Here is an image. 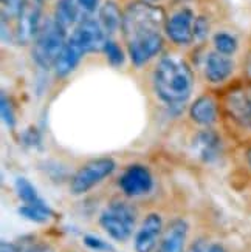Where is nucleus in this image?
Wrapping results in <instances>:
<instances>
[{"label": "nucleus", "instance_id": "10", "mask_svg": "<svg viewBox=\"0 0 251 252\" xmlns=\"http://www.w3.org/2000/svg\"><path fill=\"white\" fill-rule=\"evenodd\" d=\"M163 235V220L158 214H149L134 238L135 252H154Z\"/></svg>", "mask_w": 251, "mask_h": 252}, {"label": "nucleus", "instance_id": "16", "mask_svg": "<svg viewBox=\"0 0 251 252\" xmlns=\"http://www.w3.org/2000/svg\"><path fill=\"white\" fill-rule=\"evenodd\" d=\"M84 56H85V54L78 47H76L70 39H67L62 53L59 54L56 63H54V71H56V76H59V78H65V76H69L76 67H78L79 61Z\"/></svg>", "mask_w": 251, "mask_h": 252}, {"label": "nucleus", "instance_id": "22", "mask_svg": "<svg viewBox=\"0 0 251 252\" xmlns=\"http://www.w3.org/2000/svg\"><path fill=\"white\" fill-rule=\"evenodd\" d=\"M103 51L106 54V58L107 61L110 62L113 67H119L123 62H124V54H123V50L119 48V45L116 42L110 40V39H107L106 43H104V47H103Z\"/></svg>", "mask_w": 251, "mask_h": 252}, {"label": "nucleus", "instance_id": "27", "mask_svg": "<svg viewBox=\"0 0 251 252\" xmlns=\"http://www.w3.org/2000/svg\"><path fill=\"white\" fill-rule=\"evenodd\" d=\"M25 252H54V251L45 243H35V245H31Z\"/></svg>", "mask_w": 251, "mask_h": 252}, {"label": "nucleus", "instance_id": "14", "mask_svg": "<svg viewBox=\"0 0 251 252\" xmlns=\"http://www.w3.org/2000/svg\"><path fill=\"white\" fill-rule=\"evenodd\" d=\"M234 62L230 56L213 51L205 59V76L211 84H220L231 76Z\"/></svg>", "mask_w": 251, "mask_h": 252}, {"label": "nucleus", "instance_id": "20", "mask_svg": "<svg viewBox=\"0 0 251 252\" xmlns=\"http://www.w3.org/2000/svg\"><path fill=\"white\" fill-rule=\"evenodd\" d=\"M213 40H214L215 51L225 54V56H231V54L237 50L236 37L228 34V32H217Z\"/></svg>", "mask_w": 251, "mask_h": 252}, {"label": "nucleus", "instance_id": "2", "mask_svg": "<svg viewBox=\"0 0 251 252\" xmlns=\"http://www.w3.org/2000/svg\"><path fill=\"white\" fill-rule=\"evenodd\" d=\"M154 90L166 105L186 102L194 90V74L186 61L174 54L161 58L154 70Z\"/></svg>", "mask_w": 251, "mask_h": 252}, {"label": "nucleus", "instance_id": "30", "mask_svg": "<svg viewBox=\"0 0 251 252\" xmlns=\"http://www.w3.org/2000/svg\"><path fill=\"white\" fill-rule=\"evenodd\" d=\"M206 252H226L225 251V248L222 246V245H211V246H208V251H206Z\"/></svg>", "mask_w": 251, "mask_h": 252}, {"label": "nucleus", "instance_id": "11", "mask_svg": "<svg viewBox=\"0 0 251 252\" xmlns=\"http://www.w3.org/2000/svg\"><path fill=\"white\" fill-rule=\"evenodd\" d=\"M42 27L40 22V3H37L35 0V3L27 2L22 11L20 17L17 19V27L14 31V39L17 43H25L35 40L37 32Z\"/></svg>", "mask_w": 251, "mask_h": 252}, {"label": "nucleus", "instance_id": "25", "mask_svg": "<svg viewBox=\"0 0 251 252\" xmlns=\"http://www.w3.org/2000/svg\"><path fill=\"white\" fill-rule=\"evenodd\" d=\"M98 2H100V0H78V6H79L82 19L89 17L98 8Z\"/></svg>", "mask_w": 251, "mask_h": 252}, {"label": "nucleus", "instance_id": "19", "mask_svg": "<svg viewBox=\"0 0 251 252\" xmlns=\"http://www.w3.org/2000/svg\"><path fill=\"white\" fill-rule=\"evenodd\" d=\"M19 214L25 217L27 220L35 221V223H45L51 217V209L48 206H28L24 204L19 209Z\"/></svg>", "mask_w": 251, "mask_h": 252}, {"label": "nucleus", "instance_id": "6", "mask_svg": "<svg viewBox=\"0 0 251 252\" xmlns=\"http://www.w3.org/2000/svg\"><path fill=\"white\" fill-rule=\"evenodd\" d=\"M69 39L84 54H87L92 51H103V47L108 37L106 36V32L101 28L98 19L85 17L76 25V28L69 36Z\"/></svg>", "mask_w": 251, "mask_h": 252}, {"label": "nucleus", "instance_id": "17", "mask_svg": "<svg viewBox=\"0 0 251 252\" xmlns=\"http://www.w3.org/2000/svg\"><path fill=\"white\" fill-rule=\"evenodd\" d=\"M98 22H100L101 28L104 30L106 36H112L113 32H116V30L121 27L123 22V14L119 13L118 6L113 2H106L101 8H100V16H98Z\"/></svg>", "mask_w": 251, "mask_h": 252}, {"label": "nucleus", "instance_id": "35", "mask_svg": "<svg viewBox=\"0 0 251 252\" xmlns=\"http://www.w3.org/2000/svg\"><path fill=\"white\" fill-rule=\"evenodd\" d=\"M76 2H78V0H76Z\"/></svg>", "mask_w": 251, "mask_h": 252}, {"label": "nucleus", "instance_id": "12", "mask_svg": "<svg viewBox=\"0 0 251 252\" xmlns=\"http://www.w3.org/2000/svg\"><path fill=\"white\" fill-rule=\"evenodd\" d=\"M188 231L189 226L183 218L172 220L165 231H163V235L160 238V243L155 252H184Z\"/></svg>", "mask_w": 251, "mask_h": 252}, {"label": "nucleus", "instance_id": "8", "mask_svg": "<svg viewBox=\"0 0 251 252\" xmlns=\"http://www.w3.org/2000/svg\"><path fill=\"white\" fill-rule=\"evenodd\" d=\"M195 14L191 8H181L176 11L166 22V34L177 45H188L194 40Z\"/></svg>", "mask_w": 251, "mask_h": 252}, {"label": "nucleus", "instance_id": "7", "mask_svg": "<svg viewBox=\"0 0 251 252\" xmlns=\"http://www.w3.org/2000/svg\"><path fill=\"white\" fill-rule=\"evenodd\" d=\"M223 105L234 123L251 131V85H237L228 90Z\"/></svg>", "mask_w": 251, "mask_h": 252}, {"label": "nucleus", "instance_id": "3", "mask_svg": "<svg viewBox=\"0 0 251 252\" xmlns=\"http://www.w3.org/2000/svg\"><path fill=\"white\" fill-rule=\"evenodd\" d=\"M67 31H65L54 19H47L42 22V27L36 39L33 40L31 56L40 68H51L56 63L59 54L62 53L65 42H67Z\"/></svg>", "mask_w": 251, "mask_h": 252}, {"label": "nucleus", "instance_id": "33", "mask_svg": "<svg viewBox=\"0 0 251 252\" xmlns=\"http://www.w3.org/2000/svg\"><path fill=\"white\" fill-rule=\"evenodd\" d=\"M36 2L42 5V3H45V2H48V0H36Z\"/></svg>", "mask_w": 251, "mask_h": 252}, {"label": "nucleus", "instance_id": "29", "mask_svg": "<svg viewBox=\"0 0 251 252\" xmlns=\"http://www.w3.org/2000/svg\"><path fill=\"white\" fill-rule=\"evenodd\" d=\"M0 252H20L19 248L13 243H8V242H2L0 243Z\"/></svg>", "mask_w": 251, "mask_h": 252}, {"label": "nucleus", "instance_id": "26", "mask_svg": "<svg viewBox=\"0 0 251 252\" xmlns=\"http://www.w3.org/2000/svg\"><path fill=\"white\" fill-rule=\"evenodd\" d=\"M84 242H85L87 246L92 248V249H103V251L108 249V246H106L104 242H101V240H98V238H95V237H85Z\"/></svg>", "mask_w": 251, "mask_h": 252}, {"label": "nucleus", "instance_id": "34", "mask_svg": "<svg viewBox=\"0 0 251 252\" xmlns=\"http://www.w3.org/2000/svg\"><path fill=\"white\" fill-rule=\"evenodd\" d=\"M147 2H157V0H147Z\"/></svg>", "mask_w": 251, "mask_h": 252}, {"label": "nucleus", "instance_id": "18", "mask_svg": "<svg viewBox=\"0 0 251 252\" xmlns=\"http://www.w3.org/2000/svg\"><path fill=\"white\" fill-rule=\"evenodd\" d=\"M16 192L19 195V198L24 201V204H28V206H47V203L43 201L39 196V193L36 192L35 186H33L25 178H17L16 180Z\"/></svg>", "mask_w": 251, "mask_h": 252}, {"label": "nucleus", "instance_id": "23", "mask_svg": "<svg viewBox=\"0 0 251 252\" xmlns=\"http://www.w3.org/2000/svg\"><path fill=\"white\" fill-rule=\"evenodd\" d=\"M0 112H2L3 123L8 127H14L16 116H14V112H13V107H11V102H9V99L6 97L5 93H2V97H0Z\"/></svg>", "mask_w": 251, "mask_h": 252}, {"label": "nucleus", "instance_id": "24", "mask_svg": "<svg viewBox=\"0 0 251 252\" xmlns=\"http://www.w3.org/2000/svg\"><path fill=\"white\" fill-rule=\"evenodd\" d=\"M208 30H210V25H208V20L205 17H197L195 19V25H194V40L197 39H203L208 34Z\"/></svg>", "mask_w": 251, "mask_h": 252}, {"label": "nucleus", "instance_id": "9", "mask_svg": "<svg viewBox=\"0 0 251 252\" xmlns=\"http://www.w3.org/2000/svg\"><path fill=\"white\" fill-rule=\"evenodd\" d=\"M119 188L127 196L146 195L154 188V178L147 167L134 164L123 172L119 178Z\"/></svg>", "mask_w": 251, "mask_h": 252}, {"label": "nucleus", "instance_id": "13", "mask_svg": "<svg viewBox=\"0 0 251 252\" xmlns=\"http://www.w3.org/2000/svg\"><path fill=\"white\" fill-rule=\"evenodd\" d=\"M192 150L203 162H214L222 155V139L214 130L205 128L194 136Z\"/></svg>", "mask_w": 251, "mask_h": 252}, {"label": "nucleus", "instance_id": "15", "mask_svg": "<svg viewBox=\"0 0 251 252\" xmlns=\"http://www.w3.org/2000/svg\"><path fill=\"white\" fill-rule=\"evenodd\" d=\"M189 115L194 123L210 127L217 121V104L211 96H200L191 105Z\"/></svg>", "mask_w": 251, "mask_h": 252}, {"label": "nucleus", "instance_id": "21", "mask_svg": "<svg viewBox=\"0 0 251 252\" xmlns=\"http://www.w3.org/2000/svg\"><path fill=\"white\" fill-rule=\"evenodd\" d=\"M25 3L27 0H2V22L17 20Z\"/></svg>", "mask_w": 251, "mask_h": 252}, {"label": "nucleus", "instance_id": "4", "mask_svg": "<svg viewBox=\"0 0 251 252\" xmlns=\"http://www.w3.org/2000/svg\"><path fill=\"white\" fill-rule=\"evenodd\" d=\"M100 224L115 242H127L135 231L137 212L129 203L116 200L101 212Z\"/></svg>", "mask_w": 251, "mask_h": 252}, {"label": "nucleus", "instance_id": "28", "mask_svg": "<svg viewBox=\"0 0 251 252\" xmlns=\"http://www.w3.org/2000/svg\"><path fill=\"white\" fill-rule=\"evenodd\" d=\"M208 251V246H206V243H205V240H197V242H194L192 243V246L189 248V251L188 252H206Z\"/></svg>", "mask_w": 251, "mask_h": 252}, {"label": "nucleus", "instance_id": "31", "mask_svg": "<svg viewBox=\"0 0 251 252\" xmlns=\"http://www.w3.org/2000/svg\"><path fill=\"white\" fill-rule=\"evenodd\" d=\"M247 74H248V78L251 81V54H250V58L247 61Z\"/></svg>", "mask_w": 251, "mask_h": 252}, {"label": "nucleus", "instance_id": "1", "mask_svg": "<svg viewBox=\"0 0 251 252\" xmlns=\"http://www.w3.org/2000/svg\"><path fill=\"white\" fill-rule=\"evenodd\" d=\"M166 16L152 2H134L123 13L121 30L129 56L137 67L155 58L163 48V30H166Z\"/></svg>", "mask_w": 251, "mask_h": 252}, {"label": "nucleus", "instance_id": "32", "mask_svg": "<svg viewBox=\"0 0 251 252\" xmlns=\"http://www.w3.org/2000/svg\"><path fill=\"white\" fill-rule=\"evenodd\" d=\"M247 159H248L250 166H251V149H250V150H248V153H247Z\"/></svg>", "mask_w": 251, "mask_h": 252}, {"label": "nucleus", "instance_id": "5", "mask_svg": "<svg viewBox=\"0 0 251 252\" xmlns=\"http://www.w3.org/2000/svg\"><path fill=\"white\" fill-rule=\"evenodd\" d=\"M115 170V161L112 158H96L85 162L70 180V190L74 195H82L93 189L96 184L106 180Z\"/></svg>", "mask_w": 251, "mask_h": 252}]
</instances>
